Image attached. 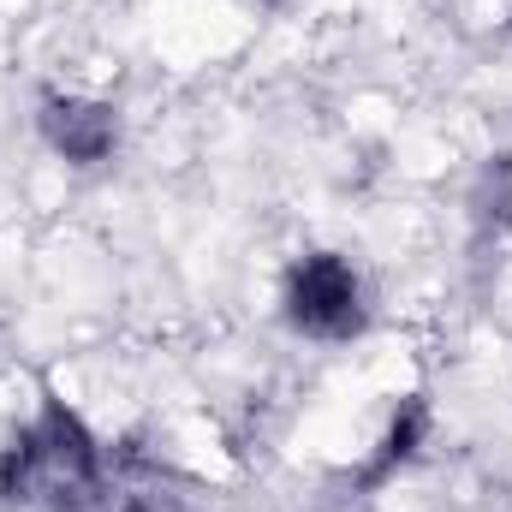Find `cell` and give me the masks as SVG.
Returning a JSON list of instances; mask_svg holds the SVG:
<instances>
[{"label": "cell", "instance_id": "2", "mask_svg": "<svg viewBox=\"0 0 512 512\" xmlns=\"http://www.w3.org/2000/svg\"><path fill=\"white\" fill-rule=\"evenodd\" d=\"M42 137L60 161L72 167H96L114 155L120 143V114L96 96H48L42 102Z\"/></svg>", "mask_w": 512, "mask_h": 512}, {"label": "cell", "instance_id": "4", "mask_svg": "<svg viewBox=\"0 0 512 512\" xmlns=\"http://www.w3.org/2000/svg\"><path fill=\"white\" fill-rule=\"evenodd\" d=\"M423 435H429V405L411 393V399H399V411H393V423H387L382 435V453H376V471L370 477H387V471H399L417 447H423Z\"/></svg>", "mask_w": 512, "mask_h": 512}, {"label": "cell", "instance_id": "3", "mask_svg": "<svg viewBox=\"0 0 512 512\" xmlns=\"http://www.w3.org/2000/svg\"><path fill=\"white\" fill-rule=\"evenodd\" d=\"M36 453H42V465L48 471H66V477H96V441H90V429L78 423V411H66V405H48L42 417H36Z\"/></svg>", "mask_w": 512, "mask_h": 512}, {"label": "cell", "instance_id": "1", "mask_svg": "<svg viewBox=\"0 0 512 512\" xmlns=\"http://www.w3.org/2000/svg\"><path fill=\"white\" fill-rule=\"evenodd\" d=\"M286 322L310 340H352L364 334V280L340 251H310L286 268L280 286Z\"/></svg>", "mask_w": 512, "mask_h": 512}, {"label": "cell", "instance_id": "5", "mask_svg": "<svg viewBox=\"0 0 512 512\" xmlns=\"http://www.w3.org/2000/svg\"><path fill=\"white\" fill-rule=\"evenodd\" d=\"M256 6H280V0H256Z\"/></svg>", "mask_w": 512, "mask_h": 512}]
</instances>
